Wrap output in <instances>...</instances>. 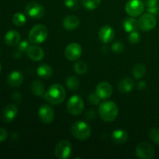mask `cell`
<instances>
[{"instance_id": "cell-7", "label": "cell", "mask_w": 159, "mask_h": 159, "mask_svg": "<svg viewBox=\"0 0 159 159\" xmlns=\"http://www.w3.org/2000/svg\"><path fill=\"white\" fill-rule=\"evenodd\" d=\"M72 151L71 144L67 140H62L56 145L54 155L58 159H67L70 157Z\"/></svg>"}, {"instance_id": "cell-37", "label": "cell", "mask_w": 159, "mask_h": 159, "mask_svg": "<svg viewBox=\"0 0 159 159\" xmlns=\"http://www.w3.org/2000/svg\"><path fill=\"white\" fill-rule=\"evenodd\" d=\"M158 0H144V4L147 6L148 8L153 7L158 5Z\"/></svg>"}, {"instance_id": "cell-36", "label": "cell", "mask_w": 159, "mask_h": 159, "mask_svg": "<svg viewBox=\"0 0 159 159\" xmlns=\"http://www.w3.org/2000/svg\"><path fill=\"white\" fill-rule=\"evenodd\" d=\"M8 138V133L5 129L0 127V143L4 142Z\"/></svg>"}, {"instance_id": "cell-22", "label": "cell", "mask_w": 159, "mask_h": 159, "mask_svg": "<svg viewBox=\"0 0 159 159\" xmlns=\"http://www.w3.org/2000/svg\"><path fill=\"white\" fill-rule=\"evenodd\" d=\"M128 138V134L124 130H116L112 133V140L114 143L121 144L125 143Z\"/></svg>"}, {"instance_id": "cell-16", "label": "cell", "mask_w": 159, "mask_h": 159, "mask_svg": "<svg viewBox=\"0 0 159 159\" xmlns=\"http://www.w3.org/2000/svg\"><path fill=\"white\" fill-rule=\"evenodd\" d=\"M26 55L30 60L34 61H40L44 57V51L41 48L38 46H30L27 49Z\"/></svg>"}, {"instance_id": "cell-13", "label": "cell", "mask_w": 159, "mask_h": 159, "mask_svg": "<svg viewBox=\"0 0 159 159\" xmlns=\"http://www.w3.org/2000/svg\"><path fill=\"white\" fill-rule=\"evenodd\" d=\"M96 93L101 99H109L113 94V88L109 82H100L96 86Z\"/></svg>"}, {"instance_id": "cell-23", "label": "cell", "mask_w": 159, "mask_h": 159, "mask_svg": "<svg viewBox=\"0 0 159 159\" xmlns=\"http://www.w3.org/2000/svg\"><path fill=\"white\" fill-rule=\"evenodd\" d=\"M37 74L39 77L43 79H48L51 77L53 74V69L49 65L47 64H42L37 68Z\"/></svg>"}, {"instance_id": "cell-41", "label": "cell", "mask_w": 159, "mask_h": 159, "mask_svg": "<svg viewBox=\"0 0 159 159\" xmlns=\"http://www.w3.org/2000/svg\"><path fill=\"white\" fill-rule=\"evenodd\" d=\"M18 99H21V96H20V95L19 94V93H14L13 94V99L15 101H16V102H20V101L18 100Z\"/></svg>"}, {"instance_id": "cell-33", "label": "cell", "mask_w": 159, "mask_h": 159, "mask_svg": "<svg viewBox=\"0 0 159 159\" xmlns=\"http://www.w3.org/2000/svg\"><path fill=\"white\" fill-rule=\"evenodd\" d=\"M112 50L116 54H120L124 50V44L121 41H116L112 45Z\"/></svg>"}, {"instance_id": "cell-9", "label": "cell", "mask_w": 159, "mask_h": 159, "mask_svg": "<svg viewBox=\"0 0 159 159\" xmlns=\"http://www.w3.org/2000/svg\"><path fill=\"white\" fill-rule=\"evenodd\" d=\"M144 4L141 0H128L125 6V10L130 16H139L144 12Z\"/></svg>"}, {"instance_id": "cell-19", "label": "cell", "mask_w": 159, "mask_h": 159, "mask_svg": "<svg viewBox=\"0 0 159 159\" xmlns=\"http://www.w3.org/2000/svg\"><path fill=\"white\" fill-rule=\"evenodd\" d=\"M5 42L8 46L14 47L20 42V33L16 30H9L5 35Z\"/></svg>"}, {"instance_id": "cell-12", "label": "cell", "mask_w": 159, "mask_h": 159, "mask_svg": "<svg viewBox=\"0 0 159 159\" xmlns=\"http://www.w3.org/2000/svg\"><path fill=\"white\" fill-rule=\"evenodd\" d=\"M40 120L44 124H51L54 119V111L49 105H42L38 111Z\"/></svg>"}, {"instance_id": "cell-1", "label": "cell", "mask_w": 159, "mask_h": 159, "mask_svg": "<svg viewBox=\"0 0 159 159\" xmlns=\"http://www.w3.org/2000/svg\"><path fill=\"white\" fill-rule=\"evenodd\" d=\"M65 96L66 92L65 88L57 83L51 85L43 95V98L53 105H58L61 103L65 100Z\"/></svg>"}, {"instance_id": "cell-25", "label": "cell", "mask_w": 159, "mask_h": 159, "mask_svg": "<svg viewBox=\"0 0 159 159\" xmlns=\"http://www.w3.org/2000/svg\"><path fill=\"white\" fill-rule=\"evenodd\" d=\"M132 72H133V75L134 77V79H140L145 75L146 68L144 65L138 64V65H134V67L133 68V71H132Z\"/></svg>"}, {"instance_id": "cell-3", "label": "cell", "mask_w": 159, "mask_h": 159, "mask_svg": "<svg viewBox=\"0 0 159 159\" xmlns=\"http://www.w3.org/2000/svg\"><path fill=\"white\" fill-rule=\"evenodd\" d=\"M71 134L76 139L85 141L91 135V127L84 121H76L71 125Z\"/></svg>"}, {"instance_id": "cell-14", "label": "cell", "mask_w": 159, "mask_h": 159, "mask_svg": "<svg viewBox=\"0 0 159 159\" xmlns=\"http://www.w3.org/2000/svg\"><path fill=\"white\" fill-rule=\"evenodd\" d=\"M99 38L102 43H109L115 37V31L113 27L110 26H104L99 30Z\"/></svg>"}, {"instance_id": "cell-35", "label": "cell", "mask_w": 159, "mask_h": 159, "mask_svg": "<svg viewBox=\"0 0 159 159\" xmlns=\"http://www.w3.org/2000/svg\"><path fill=\"white\" fill-rule=\"evenodd\" d=\"M100 98L98 96V95L95 93H91V94L89 96L88 100L90 104H93V105H98V104L100 102Z\"/></svg>"}, {"instance_id": "cell-20", "label": "cell", "mask_w": 159, "mask_h": 159, "mask_svg": "<svg viewBox=\"0 0 159 159\" xmlns=\"http://www.w3.org/2000/svg\"><path fill=\"white\" fill-rule=\"evenodd\" d=\"M134 86V82L130 78H124L118 84V89L122 93H128L133 90Z\"/></svg>"}, {"instance_id": "cell-38", "label": "cell", "mask_w": 159, "mask_h": 159, "mask_svg": "<svg viewBox=\"0 0 159 159\" xmlns=\"http://www.w3.org/2000/svg\"><path fill=\"white\" fill-rule=\"evenodd\" d=\"M96 112L94 111L93 110H89L88 111L86 112L85 113V117L87 118L88 120H93L96 117Z\"/></svg>"}, {"instance_id": "cell-4", "label": "cell", "mask_w": 159, "mask_h": 159, "mask_svg": "<svg viewBox=\"0 0 159 159\" xmlns=\"http://www.w3.org/2000/svg\"><path fill=\"white\" fill-rule=\"evenodd\" d=\"M48 37V28L42 24H38L34 26L30 30L28 36V40L30 43L38 44L42 43L47 40Z\"/></svg>"}, {"instance_id": "cell-15", "label": "cell", "mask_w": 159, "mask_h": 159, "mask_svg": "<svg viewBox=\"0 0 159 159\" xmlns=\"http://www.w3.org/2000/svg\"><path fill=\"white\" fill-rule=\"evenodd\" d=\"M18 113V109L14 104H9L2 110V117L6 123H10L16 117Z\"/></svg>"}, {"instance_id": "cell-31", "label": "cell", "mask_w": 159, "mask_h": 159, "mask_svg": "<svg viewBox=\"0 0 159 159\" xmlns=\"http://www.w3.org/2000/svg\"><path fill=\"white\" fill-rule=\"evenodd\" d=\"M149 136L151 140L155 144H159V128L158 127H153L151 129L149 132Z\"/></svg>"}, {"instance_id": "cell-43", "label": "cell", "mask_w": 159, "mask_h": 159, "mask_svg": "<svg viewBox=\"0 0 159 159\" xmlns=\"http://www.w3.org/2000/svg\"><path fill=\"white\" fill-rule=\"evenodd\" d=\"M0 54H1V51H0Z\"/></svg>"}, {"instance_id": "cell-17", "label": "cell", "mask_w": 159, "mask_h": 159, "mask_svg": "<svg viewBox=\"0 0 159 159\" xmlns=\"http://www.w3.org/2000/svg\"><path fill=\"white\" fill-rule=\"evenodd\" d=\"M63 26L66 30L73 31L79 27L80 20L77 16L73 15L68 16L63 20Z\"/></svg>"}, {"instance_id": "cell-5", "label": "cell", "mask_w": 159, "mask_h": 159, "mask_svg": "<svg viewBox=\"0 0 159 159\" xmlns=\"http://www.w3.org/2000/svg\"><path fill=\"white\" fill-rule=\"evenodd\" d=\"M85 108L84 101L80 96L74 95L71 96L67 103V110L70 114L73 116H78L81 114Z\"/></svg>"}, {"instance_id": "cell-21", "label": "cell", "mask_w": 159, "mask_h": 159, "mask_svg": "<svg viewBox=\"0 0 159 159\" xmlns=\"http://www.w3.org/2000/svg\"><path fill=\"white\" fill-rule=\"evenodd\" d=\"M123 27L126 32L131 33L138 28V21L133 16L127 17L123 21Z\"/></svg>"}, {"instance_id": "cell-30", "label": "cell", "mask_w": 159, "mask_h": 159, "mask_svg": "<svg viewBox=\"0 0 159 159\" xmlns=\"http://www.w3.org/2000/svg\"><path fill=\"white\" fill-rule=\"evenodd\" d=\"M127 39H128V41L130 43H132V44H137V43H138L141 41V37L139 33L137 32V31H133V32L130 33V35L127 37Z\"/></svg>"}, {"instance_id": "cell-39", "label": "cell", "mask_w": 159, "mask_h": 159, "mask_svg": "<svg viewBox=\"0 0 159 159\" xmlns=\"http://www.w3.org/2000/svg\"><path fill=\"white\" fill-rule=\"evenodd\" d=\"M158 12H159V8L158 6L148 8V12H149V13L151 14H153V15H156V14L158 13Z\"/></svg>"}, {"instance_id": "cell-18", "label": "cell", "mask_w": 159, "mask_h": 159, "mask_svg": "<svg viewBox=\"0 0 159 159\" xmlns=\"http://www.w3.org/2000/svg\"><path fill=\"white\" fill-rule=\"evenodd\" d=\"M23 79H24V77L21 71H13L8 76L7 82L10 86L18 87L23 83Z\"/></svg>"}, {"instance_id": "cell-10", "label": "cell", "mask_w": 159, "mask_h": 159, "mask_svg": "<svg viewBox=\"0 0 159 159\" xmlns=\"http://www.w3.org/2000/svg\"><path fill=\"white\" fill-rule=\"evenodd\" d=\"M25 13L31 18L38 20L44 16L45 10L44 8L40 4L36 2H31L28 3L25 8Z\"/></svg>"}, {"instance_id": "cell-2", "label": "cell", "mask_w": 159, "mask_h": 159, "mask_svg": "<svg viewBox=\"0 0 159 159\" xmlns=\"http://www.w3.org/2000/svg\"><path fill=\"white\" fill-rule=\"evenodd\" d=\"M99 113L105 122H113L118 115V107L114 102L105 101L99 104Z\"/></svg>"}, {"instance_id": "cell-42", "label": "cell", "mask_w": 159, "mask_h": 159, "mask_svg": "<svg viewBox=\"0 0 159 159\" xmlns=\"http://www.w3.org/2000/svg\"><path fill=\"white\" fill-rule=\"evenodd\" d=\"M0 71H1V65H0Z\"/></svg>"}, {"instance_id": "cell-32", "label": "cell", "mask_w": 159, "mask_h": 159, "mask_svg": "<svg viewBox=\"0 0 159 159\" xmlns=\"http://www.w3.org/2000/svg\"><path fill=\"white\" fill-rule=\"evenodd\" d=\"M65 5L71 11H76L79 8V2L78 0H65Z\"/></svg>"}, {"instance_id": "cell-11", "label": "cell", "mask_w": 159, "mask_h": 159, "mask_svg": "<svg viewBox=\"0 0 159 159\" xmlns=\"http://www.w3.org/2000/svg\"><path fill=\"white\" fill-rule=\"evenodd\" d=\"M82 53V47L77 43H71L66 47L65 50V55L68 60L71 61L78 60Z\"/></svg>"}, {"instance_id": "cell-28", "label": "cell", "mask_w": 159, "mask_h": 159, "mask_svg": "<svg viewBox=\"0 0 159 159\" xmlns=\"http://www.w3.org/2000/svg\"><path fill=\"white\" fill-rule=\"evenodd\" d=\"M26 16L21 12H16L12 16V23L17 26H22L26 23Z\"/></svg>"}, {"instance_id": "cell-34", "label": "cell", "mask_w": 159, "mask_h": 159, "mask_svg": "<svg viewBox=\"0 0 159 159\" xmlns=\"http://www.w3.org/2000/svg\"><path fill=\"white\" fill-rule=\"evenodd\" d=\"M18 45L19 51H20V52H25V51H27L28 48L30 47V41L29 40H22V41H20V43H19Z\"/></svg>"}, {"instance_id": "cell-26", "label": "cell", "mask_w": 159, "mask_h": 159, "mask_svg": "<svg viewBox=\"0 0 159 159\" xmlns=\"http://www.w3.org/2000/svg\"><path fill=\"white\" fill-rule=\"evenodd\" d=\"M74 71L78 75H84L88 71V65L84 61H79L74 65Z\"/></svg>"}, {"instance_id": "cell-29", "label": "cell", "mask_w": 159, "mask_h": 159, "mask_svg": "<svg viewBox=\"0 0 159 159\" xmlns=\"http://www.w3.org/2000/svg\"><path fill=\"white\" fill-rule=\"evenodd\" d=\"M101 0H82V6L88 10H93L99 6Z\"/></svg>"}, {"instance_id": "cell-24", "label": "cell", "mask_w": 159, "mask_h": 159, "mask_svg": "<svg viewBox=\"0 0 159 159\" xmlns=\"http://www.w3.org/2000/svg\"><path fill=\"white\" fill-rule=\"evenodd\" d=\"M31 91L36 96H43V95H44V86L40 81L34 80L31 84Z\"/></svg>"}, {"instance_id": "cell-27", "label": "cell", "mask_w": 159, "mask_h": 159, "mask_svg": "<svg viewBox=\"0 0 159 159\" xmlns=\"http://www.w3.org/2000/svg\"><path fill=\"white\" fill-rule=\"evenodd\" d=\"M65 83H66L67 87L69 89L75 90L79 88L80 82H79V80L78 79V78H76L75 76H69V77L67 78Z\"/></svg>"}, {"instance_id": "cell-6", "label": "cell", "mask_w": 159, "mask_h": 159, "mask_svg": "<svg viewBox=\"0 0 159 159\" xmlns=\"http://www.w3.org/2000/svg\"><path fill=\"white\" fill-rule=\"evenodd\" d=\"M136 155L141 159H152L155 155V148L148 142H141L137 145Z\"/></svg>"}, {"instance_id": "cell-8", "label": "cell", "mask_w": 159, "mask_h": 159, "mask_svg": "<svg viewBox=\"0 0 159 159\" xmlns=\"http://www.w3.org/2000/svg\"><path fill=\"white\" fill-rule=\"evenodd\" d=\"M138 21V28L141 30L147 32L153 30L157 24L156 18L153 14L149 12L144 14L139 18Z\"/></svg>"}, {"instance_id": "cell-40", "label": "cell", "mask_w": 159, "mask_h": 159, "mask_svg": "<svg viewBox=\"0 0 159 159\" xmlns=\"http://www.w3.org/2000/svg\"><path fill=\"white\" fill-rule=\"evenodd\" d=\"M146 86H147V85H146V82H144V81H141V82H140L139 83H138V89L139 90H141V91H142V90L145 89Z\"/></svg>"}]
</instances>
